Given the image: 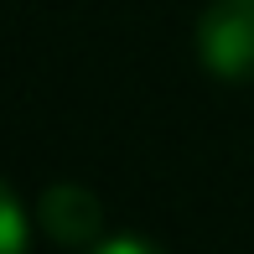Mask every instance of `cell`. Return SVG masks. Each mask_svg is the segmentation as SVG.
Instances as JSON below:
<instances>
[{"instance_id": "obj_3", "label": "cell", "mask_w": 254, "mask_h": 254, "mask_svg": "<svg viewBox=\"0 0 254 254\" xmlns=\"http://www.w3.org/2000/svg\"><path fill=\"white\" fill-rule=\"evenodd\" d=\"M0 254H26V213L5 177H0Z\"/></svg>"}, {"instance_id": "obj_2", "label": "cell", "mask_w": 254, "mask_h": 254, "mask_svg": "<svg viewBox=\"0 0 254 254\" xmlns=\"http://www.w3.org/2000/svg\"><path fill=\"white\" fill-rule=\"evenodd\" d=\"M37 223L63 249H94L99 234H104V202L83 182H52L37 202Z\"/></svg>"}, {"instance_id": "obj_4", "label": "cell", "mask_w": 254, "mask_h": 254, "mask_svg": "<svg viewBox=\"0 0 254 254\" xmlns=\"http://www.w3.org/2000/svg\"><path fill=\"white\" fill-rule=\"evenodd\" d=\"M94 254H166V249L151 244V239H140V234H120V239H99Z\"/></svg>"}, {"instance_id": "obj_1", "label": "cell", "mask_w": 254, "mask_h": 254, "mask_svg": "<svg viewBox=\"0 0 254 254\" xmlns=\"http://www.w3.org/2000/svg\"><path fill=\"white\" fill-rule=\"evenodd\" d=\"M197 57L228 83H254V0H213L202 10Z\"/></svg>"}]
</instances>
